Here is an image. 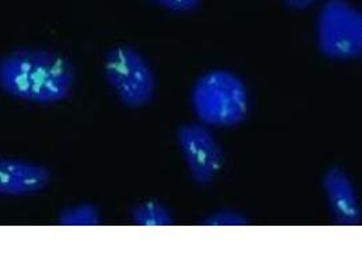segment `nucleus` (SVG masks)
I'll return each instance as SVG.
<instances>
[{"instance_id": "1", "label": "nucleus", "mask_w": 362, "mask_h": 272, "mask_svg": "<svg viewBox=\"0 0 362 272\" xmlns=\"http://www.w3.org/2000/svg\"><path fill=\"white\" fill-rule=\"evenodd\" d=\"M75 85L73 64L47 49H18L0 59V90L25 102L51 105L67 100Z\"/></svg>"}, {"instance_id": "2", "label": "nucleus", "mask_w": 362, "mask_h": 272, "mask_svg": "<svg viewBox=\"0 0 362 272\" xmlns=\"http://www.w3.org/2000/svg\"><path fill=\"white\" fill-rule=\"evenodd\" d=\"M195 114L204 126L235 127L248 113V91L235 73L213 70L202 75L191 93Z\"/></svg>"}, {"instance_id": "3", "label": "nucleus", "mask_w": 362, "mask_h": 272, "mask_svg": "<svg viewBox=\"0 0 362 272\" xmlns=\"http://www.w3.org/2000/svg\"><path fill=\"white\" fill-rule=\"evenodd\" d=\"M104 71L109 86L127 108H144L154 100L156 75L145 56L135 48H112L105 56Z\"/></svg>"}, {"instance_id": "4", "label": "nucleus", "mask_w": 362, "mask_h": 272, "mask_svg": "<svg viewBox=\"0 0 362 272\" xmlns=\"http://www.w3.org/2000/svg\"><path fill=\"white\" fill-rule=\"evenodd\" d=\"M317 45L332 60L362 57V11L347 0H328L317 18Z\"/></svg>"}, {"instance_id": "5", "label": "nucleus", "mask_w": 362, "mask_h": 272, "mask_svg": "<svg viewBox=\"0 0 362 272\" xmlns=\"http://www.w3.org/2000/svg\"><path fill=\"white\" fill-rule=\"evenodd\" d=\"M181 155L198 185L214 182L223 165V150L216 136L202 124H182L176 134Z\"/></svg>"}, {"instance_id": "6", "label": "nucleus", "mask_w": 362, "mask_h": 272, "mask_svg": "<svg viewBox=\"0 0 362 272\" xmlns=\"http://www.w3.org/2000/svg\"><path fill=\"white\" fill-rule=\"evenodd\" d=\"M52 173L47 166L19 158H0V196H32L48 188Z\"/></svg>"}, {"instance_id": "7", "label": "nucleus", "mask_w": 362, "mask_h": 272, "mask_svg": "<svg viewBox=\"0 0 362 272\" xmlns=\"http://www.w3.org/2000/svg\"><path fill=\"white\" fill-rule=\"evenodd\" d=\"M328 210L338 225L354 226L362 219V208L350 177L339 167L327 170L323 179Z\"/></svg>"}, {"instance_id": "8", "label": "nucleus", "mask_w": 362, "mask_h": 272, "mask_svg": "<svg viewBox=\"0 0 362 272\" xmlns=\"http://www.w3.org/2000/svg\"><path fill=\"white\" fill-rule=\"evenodd\" d=\"M132 220L139 226H170L173 217L163 203L150 200L136 206L131 213Z\"/></svg>"}, {"instance_id": "9", "label": "nucleus", "mask_w": 362, "mask_h": 272, "mask_svg": "<svg viewBox=\"0 0 362 272\" xmlns=\"http://www.w3.org/2000/svg\"><path fill=\"white\" fill-rule=\"evenodd\" d=\"M101 223L98 208L90 203H81L64 210L59 217L62 226H95Z\"/></svg>"}, {"instance_id": "10", "label": "nucleus", "mask_w": 362, "mask_h": 272, "mask_svg": "<svg viewBox=\"0 0 362 272\" xmlns=\"http://www.w3.org/2000/svg\"><path fill=\"white\" fill-rule=\"evenodd\" d=\"M203 225L209 226H241L247 225V219L233 211H218L207 218Z\"/></svg>"}, {"instance_id": "11", "label": "nucleus", "mask_w": 362, "mask_h": 272, "mask_svg": "<svg viewBox=\"0 0 362 272\" xmlns=\"http://www.w3.org/2000/svg\"><path fill=\"white\" fill-rule=\"evenodd\" d=\"M172 13H192L199 7L200 0H153Z\"/></svg>"}, {"instance_id": "12", "label": "nucleus", "mask_w": 362, "mask_h": 272, "mask_svg": "<svg viewBox=\"0 0 362 272\" xmlns=\"http://www.w3.org/2000/svg\"><path fill=\"white\" fill-rule=\"evenodd\" d=\"M319 0H284V3L291 10H307Z\"/></svg>"}]
</instances>
